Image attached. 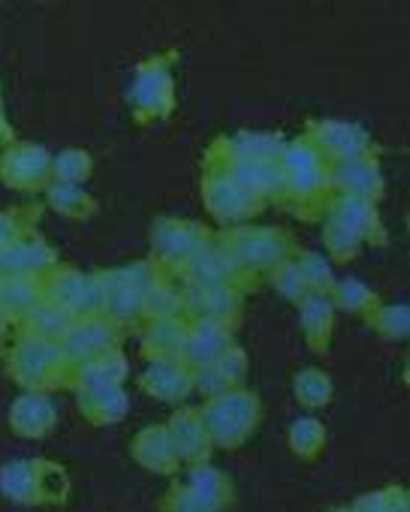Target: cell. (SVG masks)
<instances>
[{
	"label": "cell",
	"instance_id": "ac0fdd59",
	"mask_svg": "<svg viewBox=\"0 0 410 512\" xmlns=\"http://www.w3.org/2000/svg\"><path fill=\"white\" fill-rule=\"evenodd\" d=\"M0 329H4V323H0Z\"/></svg>",
	"mask_w": 410,
	"mask_h": 512
},
{
	"label": "cell",
	"instance_id": "277c9868",
	"mask_svg": "<svg viewBox=\"0 0 410 512\" xmlns=\"http://www.w3.org/2000/svg\"><path fill=\"white\" fill-rule=\"evenodd\" d=\"M178 512H218L227 500V482L218 470L199 467L184 488H175Z\"/></svg>",
	"mask_w": 410,
	"mask_h": 512
},
{
	"label": "cell",
	"instance_id": "6da1fadb",
	"mask_svg": "<svg viewBox=\"0 0 410 512\" xmlns=\"http://www.w3.org/2000/svg\"><path fill=\"white\" fill-rule=\"evenodd\" d=\"M260 419L257 398L248 392H224L218 395L202 413V428L209 434V440L221 446H239Z\"/></svg>",
	"mask_w": 410,
	"mask_h": 512
},
{
	"label": "cell",
	"instance_id": "3957f363",
	"mask_svg": "<svg viewBox=\"0 0 410 512\" xmlns=\"http://www.w3.org/2000/svg\"><path fill=\"white\" fill-rule=\"evenodd\" d=\"M64 362L67 359H64L58 344L43 341V338H31V341H22L19 350L13 353L10 371L16 374L19 383H25V386L40 392V389L58 383V371L64 368Z\"/></svg>",
	"mask_w": 410,
	"mask_h": 512
},
{
	"label": "cell",
	"instance_id": "2e32d148",
	"mask_svg": "<svg viewBox=\"0 0 410 512\" xmlns=\"http://www.w3.org/2000/svg\"><path fill=\"white\" fill-rule=\"evenodd\" d=\"M58 172L64 181H79L85 172H88V160L79 154V151H67L61 160H58Z\"/></svg>",
	"mask_w": 410,
	"mask_h": 512
},
{
	"label": "cell",
	"instance_id": "52a82bcc",
	"mask_svg": "<svg viewBox=\"0 0 410 512\" xmlns=\"http://www.w3.org/2000/svg\"><path fill=\"white\" fill-rule=\"evenodd\" d=\"M145 389L160 401H181L193 389V377L172 359H160L145 371Z\"/></svg>",
	"mask_w": 410,
	"mask_h": 512
},
{
	"label": "cell",
	"instance_id": "8fae6325",
	"mask_svg": "<svg viewBox=\"0 0 410 512\" xmlns=\"http://www.w3.org/2000/svg\"><path fill=\"white\" fill-rule=\"evenodd\" d=\"M127 374V365L124 359L112 350L106 356H97L91 362L82 365V374H79V386L82 389H100V386H121Z\"/></svg>",
	"mask_w": 410,
	"mask_h": 512
},
{
	"label": "cell",
	"instance_id": "9a60e30c",
	"mask_svg": "<svg viewBox=\"0 0 410 512\" xmlns=\"http://www.w3.org/2000/svg\"><path fill=\"white\" fill-rule=\"evenodd\" d=\"M290 443H293V449H296L299 455L311 458V455H317L320 446L326 443V431H323V425H320L317 419H299V422L293 425V431H290Z\"/></svg>",
	"mask_w": 410,
	"mask_h": 512
},
{
	"label": "cell",
	"instance_id": "7c38bea8",
	"mask_svg": "<svg viewBox=\"0 0 410 512\" xmlns=\"http://www.w3.org/2000/svg\"><path fill=\"white\" fill-rule=\"evenodd\" d=\"M31 320H34L31 329L37 332V338L52 341V344H55V338H64L70 332V314L61 305H40V308H34Z\"/></svg>",
	"mask_w": 410,
	"mask_h": 512
},
{
	"label": "cell",
	"instance_id": "ba28073f",
	"mask_svg": "<svg viewBox=\"0 0 410 512\" xmlns=\"http://www.w3.org/2000/svg\"><path fill=\"white\" fill-rule=\"evenodd\" d=\"M136 458L148 470H157V473H169L181 461L178 458V449H175V443H172V437H169L166 428H148V431H142L139 440H136Z\"/></svg>",
	"mask_w": 410,
	"mask_h": 512
},
{
	"label": "cell",
	"instance_id": "9c48e42d",
	"mask_svg": "<svg viewBox=\"0 0 410 512\" xmlns=\"http://www.w3.org/2000/svg\"><path fill=\"white\" fill-rule=\"evenodd\" d=\"M166 431L178 449V458H184V461H199L205 452H209V434H205L202 419L196 413H178Z\"/></svg>",
	"mask_w": 410,
	"mask_h": 512
},
{
	"label": "cell",
	"instance_id": "4fadbf2b",
	"mask_svg": "<svg viewBox=\"0 0 410 512\" xmlns=\"http://www.w3.org/2000/svg\"><path fill=\"white\" fill-rule=\"evenodd\" d=\"M184 353L193 365L205 368V365H212L215 359L224 356V341L218 335V329H199L187 344H184Z\"/></svg>",
	"mask_w": 410,
	"mask_h": 512
},
{
	"label": "cell",
	"instance_id": "7a4b0ae2",
	"mask_svg": "<svg viewBox=\"0 0 410 512\" xmlns=\"http://www.w3.org/2000/svg\"><path fill=\"white\" fill-rule=\"evenodd\" d=\"M0 491L16 503H46L64 497L67 479L49 461H13L0 470Z\"/></svg>",
	"mask_w": 410,
	"mask_h": 512
},
{
	"label": "cell",
	"instance_id": "e0dca14e",
	"mask_svg": "<svg viewBox=\"0 0 410 512\" xmlns=\"http://www.w3.org/2000/svg\"><path fill=\"white\" fill-rule=\"evenodd\" d=\"M392 509L395 506H392V497L389 494H368L356 506V512H392Z\"/></svg>",
	"mask_w": 410,
	"mask_h": 512
},
{
	"label": "cell",
	"instance_id": "5b68a950",
	"mask_svg": "<svg viewBox=\"0 0 410 512\" xmlns=\"http://www.w3.org/2000/svg\"><path fill=\"white\" fill-rule=\"evenodd\" d=\"M55 404L43 395V392H28L22 395L13 410H10V425L16 434L22 437H43L55 428Z\"/></svg>",
	"mask_w": 410,
	"mask_h": 512
},
{
	"label": "cell",
	"instance_id": "5bb4252c",
	"mask_svg": "<svg viewBox=\"0 0 410 512\" xmlns=\"http://www.w3.org/2000/svg\"><path fill=\"white\" fill-rule=\"evenodd\" d=\"M296 398H299L302 404H308V407H323V404H329V398H332V383H329V377H323L317 368L299 374V380H296Z\"/></svg>",
	"mask_w": 410,
	"mask_h": 512
},
{
	"label": "cell",
	"instance_id": "30bf717a",
	"mask_svg": "<svg viewBox=\"0 0 410 512\" xmlns=\"http://www.w3.org/2000/svg\"><path fill=\"white\" fill-rule=\"evenodd\" d=\"M79 407H82V413L91 416V422H118L127 413V398H124L121 386L82 389Z\"/></svg>",
	"mask_w": 410,
	"mask_h": 512
},
{
	"label": "cell",
	"instance_id": "8992f818",
	"mask_svg": "<svg viewBox=\"0 0 410 512\" xmlns=\"http://www.w3.org/2000/svg\"><path fill=\"white\" fill-rule=\"evenodd\" d=\"M64 359L76 362H91L97 356L112 353V332L100 323H85V326H70V332L61 341Z\"/></svg>",
	"mask_w": 410,
	"mask_h": 512
}]
</instances>
